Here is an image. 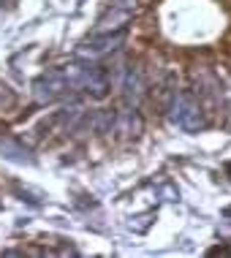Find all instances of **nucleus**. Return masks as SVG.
Wrapping results in <instances>:
<instances>
[{"label": "nucleus", "mask_w": 231, "mask_h": 258, "mask_svg": "<svg viewBox=\"0 0 231 258\" xmlns=\"http://www.w3.org/2000/svg\"><path fill=\"white\" fill-rule=\"evenodd\" d=\"M131 19V11H125V9H114L111 14H106V17L98 22V33H111V30H117V27H125V22Z\"/></svg>", "instance_id": "obj_5"}, {"label": "nucleus", "mask_w": 231, "mask_h": 258, "mask_svg": "<svg viewBox=\"0 0 231 258\" xmlns=\"http://www.w3.org/2000/svg\"><path fill=\"white\" fill-rule=\"evenodd\" d=\"M0 155L6 160H14V163H33L27 147H22V144L14 142V139H0Z\"/></svg>", "instance_id": "obj_4"}, {"label": "nucleus", "mask_w": 231, "mask_h": 258, "mask_svg": "<svg viewBox=\"0 0 231 258\" xmlns=\"http://www.w3.org/2000/svg\"><path fill=\"white\" fill-rule=\"evenodd\" d=\"M123 38H125V33H98V38H90L85 41V44L79 46V54L82 57H101V54H106L111 49H117V46L123 44Z\"/></svg>", "instance_id": "obj_3"}, {"label": "nucleus", "mask_w": 231, "mask_h": 258, "mask_svg": "<svg viewBox=\"0 0 231 258\" xmlns=\"http://www.w3.org/2000/svg\"><path fill=\"white\" fill-rule=\"evenodd\" d=\"M68 93V85L66 79H63V71L57 68V71H49L44 76H38L36 82H33V95H36L38 103H52L57 101L60 95Z\"/></svg>", "instance_id": "obj_2"}, {"label": "nucleus", "mask_w": 231, "mask_h": 258, "mask_svg": "<svg viewBox=\"0 0 231 258\" xmlns=\"http://www.w3.org/2000/svg\"><path fill=\"white\" fill-rule=\"evenodd\" d=\"M226 174H228V177H231V160H228V163H226Z\"/></svg>", "instance_id": "obj_7"}, {"label": "nucleus", "mask_w": 231, "mask_h": 258, "mask_svg": "<svg viewBox=\"0 0 231 258\" xmlns=\"http://www.w3.org/2000/svg\"><path fill=\"white\" fill-rule=\"evenodd\" d=\"M142 93H144V82L139 71H128V76H125V98H128V103H139Z\"/></svg>", "instance_id": "obj_6"}, {"label": "nucleus", "mask_w": 231, "mask_h": 258, "mask_svg": "<svg viewBox=\"0 0 231 258\" xmlns=\"http://www.w3.org/2000/svg\"><path fill=\"white\" fill-rule=\"evenodd\" d=\"M171 120H174V125H180V128H183L185 134H196V131H201V128L207 125L204 111H201L199 101H196L191 93H180V95H174V103H171Z\"/></svg>", "instance_id": "obj_1"}]
</instances>
